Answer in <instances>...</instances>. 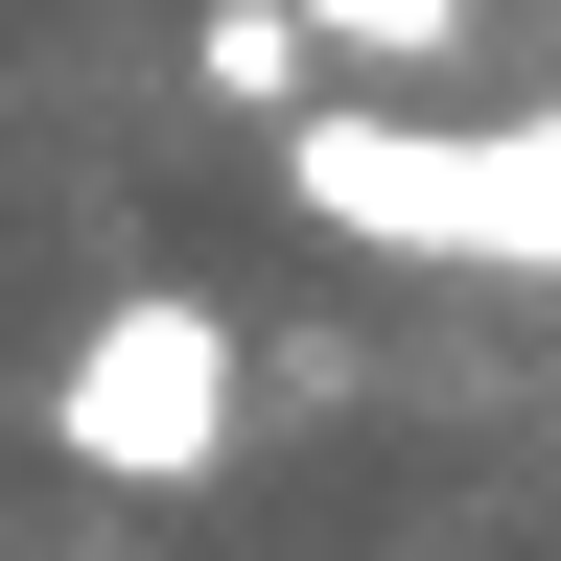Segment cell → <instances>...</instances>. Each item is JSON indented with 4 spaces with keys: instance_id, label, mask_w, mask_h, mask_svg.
<instances>
[{
    "instance_id": "cell-1",
    "label": "cell",
    "mask_w": 561,
    "mask_h": 561,
    "mask_svg": "<svg viewBox=\"0 0 561 561\" xmlns=\"http://www.w3.org/2000/svg\"><path fill=\"white\" fill-rule=\"evenodd\" d=\"M280 187L328 210L351 257H468V280H561V94L538 117H351V94H305L280 117Z\"/></svg>"
},
{
    "instance_id": "cell-2",
    "label": "cell",
    "mask_w": 561,
    "mask_h": 561,
    "mask_svg": "<svg viewBox=\"0 0 561 561\" xmlns=\"http://www.w3.org/2000/svg\"><path fill=\"white\" fill-rule=\"evenodd\" d=\"M234 421H257V351H234L210 280H117V305L70 328V375H47V445L94 491H210Z\"/></svg>"
},
{
    "instance_id": "cell-3",
    "label": "cell",
    "mask_w": 561,
    "mask_h": 561,
    "mask_svg": "<svg viewBox=\"0 0 561 561\" xmlns=\"http://www.w3.org/2000/svg\"><path fill=\"white\" fill-rule=\"evenodd\" d=\"M187 70H210V117H305L328 24H305V0H210V24H187Z\"/></svg>"
},
{
    "instance_id": "cell-4",
    "label": "cell",
    "mask_w": 561,
    "mask_h": 561,
    "mask_svg": "<svg viewBox=\"0 0 561 561\" xmlns=\"http://www.w3.org/2000/svg\"><path fill=\"white\" fill-rule=\"evenodd\" d=\"M305 24H328L351 70H445V47H468V0H305Z\"/></svg>"
}]
</instances>
